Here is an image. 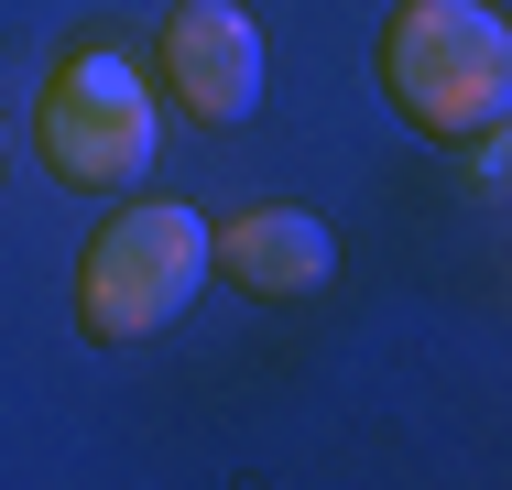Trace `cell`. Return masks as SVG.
Returning <instances> with one entry per match:
<instances>
[{"instance_id": "cell-2", "label": "cell", "mask_w": 512, "mask_h": 490, "mask_svg": "<svg viewBox=\"0 0 512 490\" xmlns=\"http://www.w3.org/2000/svg\"><path fill=\"white\" fill-rule=\"evenodd\" d=\"M33 142L55 164V186L77 196H131L153 175V142H164V98H153V66L109 33H77L55 55V77L33 98Z\"/></svg>"}, {"instance_id": "cell-3", "label": "cell", "mask_w": 512, "mask_h": 490, "mask_svg": "<svg viewBox=\"0 0 512 490\" xmlns=\"http://www.w3.org/2000/svg\"><path fill=\"white\" fill-rule=\"evenodd\" d=\"M197 284H207V218L186 196H142L131 186L99 229H88V251H77V327H88L99 349H131V338L175 327Z\"/></svg>"}, {"instance_id": "cell-4", "label": "cell", "mask_w": 512, "mask_h": 490, "mask_svg": "<svg viewBox=\"0 0 512 490\" xmlns=\"http://www.w3.org/2000/svg\"><path fill=\"white\" fill-rule=\"evenodd\" d=\"M142 66H153V98L164 109H186L197 131H229L262 98V33H251L240 0H175L153 22V55Z\"/></svg>"}, {"instance_id": "cell-5", "label": "cell", "mask_w": 512, "mask_h": 490, "mask_svg": "<svg viewBox=\"0 0 512 490\" xmlns=\"http://www.w3.org/2000/svg\"><path fill=\"white\" fill-rule=\"evenodd\" d=\"M327 262H338V240H327V218L295 207V196H262V207H240L229 229H207V273H229L240 294H273V305L316 294Z\"/></svg>"}, {"instance_id": "cell-6", "label": "cell", "mask_w": 512, "mask_h": 490, "mask_svg": "<svg viewBox=\"0 0 512 490\" xmlns=\"http://www.w3.org/2000/svg\"><path fill=\"white\" fill-rule=\"evenodd\" d=\"M0 164H11V120H0Z\"/></svg>"}, {"instance_id": "cell-1", "label": "cell", "mask_w": 512, "mask_h": 490, "mask_svg": "<svg viewBox=\"0 0 512 490\" xmlns=\"http://www.w3.org/2000/svg\"><path fill=\"white\" fill-rule=\"evenodd\" d=\"M371 66L425 142H480L512 120V22L491 0H404Z\"/></svg>"}]
</instances>
